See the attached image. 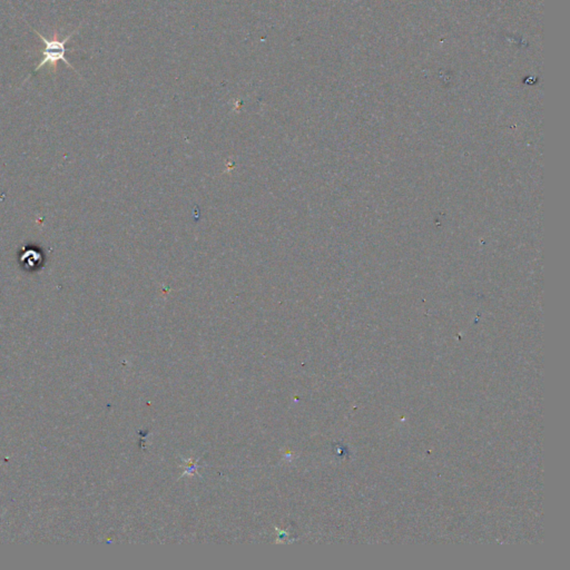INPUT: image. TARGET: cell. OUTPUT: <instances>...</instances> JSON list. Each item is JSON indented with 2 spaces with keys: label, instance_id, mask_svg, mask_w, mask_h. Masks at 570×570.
Returning <instances> with one entry per match:
<instances>
[{
  "label": "cell",
  "instance_id": "cell-1",
  "mask_svg": "<svg viewBox=\"0 0 570 570\" xmlns=\"http://www.w3.org/2000/svg\"><path fill=\"white\" fill-rule=\"evenodd\" d=\"M76 32H78V30H74L72 34H69L65 39L59 40L58 32H55V34H54V39L48 40L47 38L44 37L43 35L36 32V34L39 36L40 39L43 40L45 47H44L43 51H42V53H43V59L40 61L39 64L35 68L34 73H32V75H34L35 73H37L42 67L47 64L51 65V67H53L54 70L56 72L58 61H63L67 66L74 69L75 72H76V69L72 66L70 63H68L66 57H65V54H66L67 51V48L65 45H66L67 42H68Z\"/></svg>",
  "mask_w": 570,
  "mask_h": 570
}]
</instances>
